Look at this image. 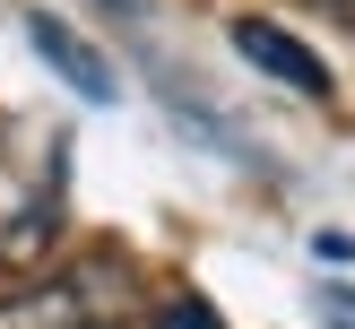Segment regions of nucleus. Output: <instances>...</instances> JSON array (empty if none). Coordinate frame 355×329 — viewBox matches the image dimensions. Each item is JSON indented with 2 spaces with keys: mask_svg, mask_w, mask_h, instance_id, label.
<instances>
[{
  "mask_svg": "<svg viewBox=\"0 0 355 329\" xmlns=\"http://www.w3.org/2000/svg\"><path fill=\"white\" fill-rule=\"evenodd\" d=\"M0 329H104L96 286L87 277H35V286L0 294Z\"/></svg>",
  "mask_w": 355,
  "mask_h": 329,
  "instance_id": "20e7f679",
  "label": "nucleus"
},
{
  "mask_svg": "<svg viewBox=\"0 0 355 329\" xmlns=\"http://www.w3.org/2000/svg\"><path fill=\"white\" fill-rule=\"evenodd\" d=\"M26 44L44 52V69L69 87V96H87V104H113V69H104V52L87 44L78 26H61L52 9H26Z\"/></svg>",
  "mask_w": 355,
  "mask_h": 329,
  "instance_id": "f03ea898",
  "label": "nucleus"
},
{
  "mask_svg": "<svg viewBox=\"0 0 355 329\" xmlns=\"http://www.w3.org/2000/svg\"><path fill=\"white\" fill-rule=\"evenodd\" d=\"M156 329H217V303H208V294H173V303L156 312Z\"/></svg>",
  "mask_w": 355,
  "mask_h": 329,
  "instance_id": "39448f33",
  "label": "nucleus"
},
{
  "mask_svg": "<svg viewBox=\"0 0 355 329\" xmlns=\"http://www.w3.org/2000/svg\"><path fill=\"white\" fill-rule=\"evenodd\" d=\"M329 9H355V0H329Z\"/></svg>",
  "mask_w": 355,
  "mask_h": 329,
  "instance_id": "6e6552de",
  "label": "nucleus"
},
{
  "mask_svg": "<svg viewBox=\"0 0 355 329\" xmlns=\"http://www.w3.org/2000/svg\"><path fill=\"white\" fill-rule=\"evenodd\" d=\"M104 9H139V0H104Z\"/></svg>",
  "mask_w": 355,
  "mask_h": 329,
  "instance_id": "0eeeda50",
  "label": "nucleus"
},
{
  "mask_svg": "<svg viewBox=\"0 0 355 329\" xmlns=\"http://www.w3.org/2000/svg\"><path fill=\"white\" fill-rule=\"evenodd\" d=\"M61 139L0 130V269H26L61 242Z\"/></svg>",
  "mask_w": 355,
  "mask_h": 329,
  "instance_id": "f257e3e1",
  "label": "nucleus"
},
{
  "mask_svg": "<svg viewBox=\"0 0 355 329\" xmlns=\"http://www.w3.org/2000/svg\"><path fill=\"white\" fill-rule=\"evenodd\" d=\"M234 52H243L252 69H269L277 87H295V96H329V61L304 52L286 26H269V17H234Z\"/></svg>",
  "mask_w": 355,
  "mask_h": 329,
  "instance_id": "7ed1b4c3",
  "label": "nucleus"
},
{
  "mask_svg": "<svg viewBox=\"0 0 355 329\" xmlns=\"http://www.w3.org/2000/svg\"><path fill=\"white\" fill-rule=\"evenodd\" d=\"M321 321H329V329H355V286H329V294H321Z\"/></svg>",
  "mask_w": 355,
  "mask_h": 329,
  "instance_id": "423d86ee",
  "label": "nucleus"
}]
</instances>
